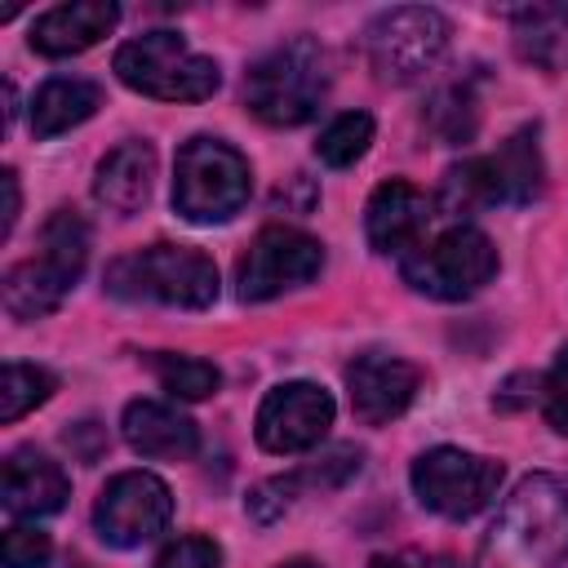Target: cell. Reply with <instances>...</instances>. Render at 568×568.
<instances>
[{
  "instance_id": "obj_18",
  "label": "cell",
  "mask_w": 568,
  "mask_h": 568,
  "mask_svg": "<svg viewBox=\"0 0 568 568\" xmlns=\"http://www.w3.org/2000/svg\"><path fill=\"white\" fill-rule=\"evenodd\" d=\"M359 470V448H328L324 457H315V462H306V466H297V470H288V475H280V479H266V484H257L253 488V497H248V515L257 519V524H271L275 515H284V506L297 497V493H328V488H342L351 475Z\"/></svg>"
},
{
  "instance_id": "obj_24",
  "label": "cell",
  "mask_w": 568,
  "mask_h": 568,
  "mask_svg": "<svg viewBox=\"0 0 568 568\" xmlns=\"http://www.w3.org/2000/svg\"><path fill=\"white\" fill-rule=\"evenodd\" d=\"M368 142H373V115L346 111V115H337V120L320 133L315 155H320L324 164H333V169H346V164H355V160L368 151Z\"/></svg>"
},
{
  "instance_id": "obj_11",
  "label": "cell",
  "mask_w": 568,
  "mask_h": 568,
  "mask_svg": "<svg viewBox=\"0 0 568 568\" xmlns=\"http://www.w3.org/2000/svg\"><path fill=\"white\" fill-rule=\"evenodd\" d=\"M320 266H324V248L315 235L297 226H266L235 266V293L240 302H271L288 288L311 284Z\"/></svg>"
},
{
  "instance_id": "obj_3",
  "label": "cell",
  "mask_w": 568,
  "mask_h": 568,
  "mask_svg": "<svg viewBox=\"0 0 568 568\" xmlns=\"http://www.w3.org/2000/svg\"><path fill=\"white\" fill-rule=\"evenodd\" d=\"M89 262V226L80 213L58 209L44 226H40V248L36 257L9 266L4 275V311L13 320H40L49 311L62 306V297L71 293V284L80 280Z\"/></svg>"
},
{
  "instance_id": "obj_10",
  "label": "cell",
  "mask_w": 568,
  "mask_h": 568,
  "mask_svg": "<svg viewBox=\"0 0 568 568\" xmlns=\"http://www.w3.org/2000/svg\"><path fill=\"white\" fill-rule=\"evenodd\" d=\"M501 488V462L462 453V448H430L413 462V493L426 510L444 519H470L484 510Z\"/></svg>"
},
{
  "instance_id": "obj_25",
  "label": "cell",
  "mask_w": 568,
  "mask_h": 568,
  "mask_svg": "<svg viewBox=\"0 0 568 568\" xmlns=\"http://www.w3.org/2000/svg\"><path fill=\"white\" fill-rule=\"evenodd\" d=\"M151 368H155V377H160V386L169 390V395H178V399H204V395H213L217 390V368L209 364V359H191V355H151Z\"/></svg>"
},
{
  "instance_id": "obj_21",
  "label": "cell",
  "mask_w": 568,
  "mask_h": 568,
  "mask_svg": "<svg viewBox=\"0 0 568 568\" xmlns=\"http://www.w3.org/2000/svg\"><path fill=\"white\" fill-rule=\"evenodd\" d=\"M98 106H102V89L93 80H80V75L44 80L31 98V133L36 138H58V133L84 124Z\"/></svg>"
},
{
  "instance_id": "obj_22",
  "label": "cell",
  "mask_w": 568,
  "mask_h": 568,
  "mask_svg": "<svg viewBox=\"0 0 568 568\" xmlns=\"http://www.w3.org/2000/svg\"><path fill=\"white\" fill-rule=\"evenodd\" d=\"M58 390V377L40 364H4V382H0V422H18L22 413L40 408L49 395Z\"/></svg>"
},
{
  "instance_id": "obj_17",
  "label": "cell",
  "mask_w": 568,
  "mask_h": 568,
  "mask_svg": "<svg viewBox=\"0 0 568 568\" xmlns=\"http://www.w3.org/2000/svg\"><path fill=\"white\" fill-rule=\"evenodd\" d=\"M124 444L142 457H164V462H191L200 453V430L191 417L160 399H133L120 417Z\"/></svg>"
},
{
  "instance_id": "obj_6",
  "label": "cell",
  "mask_w": 568,
  "mask_h": 568,
  "mask_svg": "<svg viewBox=\"0 0 568 568\" xmlns=\"http://www.w3.org/2000/svg\"><path fill=\"white\" fill-rule=\"evenodd\" d=\"M253 191V173L248 160L222 142V138H191L178 151L173 164V209L195 222V226H213V222H231Z\"/></svg>"
},
{
  "instance_id": "obj_4",
  "label": "cell",
  "mask_w": 568,
  "mask_h": 568,
  "mask_svg": "<svg viewBox=\"0 0 568 568\" xmlns=\"http://www.w3.org/2000/svg\"><path fill=\"white\" fill-rule=\"evenodd\" d=\"M541 173L546 169H541L537 129H519L493 155L453 164L439 186V209L453 217H466L493 204H528L541 191Z\"/></svg>"
},
{
  "instance_id": "obj_23",
  "label": "cell",
  "mask_w": 568,
  "mask_h": 568,
  "mask_svg": "<svg viewBox=\"0 0 568 568\" xmlns=\"http://www.w3.org/2000/svg\"><path fill=\"white\" fill-rule=\"evenodd\" d=\"M559 36H568V9H524L515 18V44H519V53L528 62L555 67Z\"/></svg>"
},
{
  "instance_id": "obj_14",
  "label": "cell",
  "mask_w": 568,
  "mask_h": 568,
  "mask_svg": "<svg viewBox=\"0 0 568 568\" xmlns=\"http://www.w3.org/2000/svg\"><path fill=\"white\" fill-rule=\"evenodd\" d=\"M417 386H422L417 364H408V359H399V355L368 351V355L351 359V368H346L351 413H355L364 426H382V422L399 417V413L413 404Z\"/></svg>"
},
{
  "instance_id": "obj_30",
  "label": "cell",
  "mask_w": 568,
  "mask_h": 568,
  "mask_svg": "<svg viewBox=\"0 0 568 568\" xmlns=\"http://www.w3.org/2000/svg\"><path fill=\"white\" fill-rule=\"evenodd\" d=\"M368 568H444L439 559H426L422 550H399V555H377Z\"/></svg>"
},
{
  "instance_id": "obj_29",
  "label": "cell",
  "mask_w": 568,
  "mask_h": 568,
  "mask_svg": "<svg viewBox=\"0 0 568 568\" xmlns=\"http://www.w3.org/2000/svg\"><path fill=\"white\" fill-rule=\"evenodd\" d=\"M541 413L559 435H568V346L555 355V364L541 382Z\"/></svg>"
},
{
  "instance_id": "obj_27",
  "label": "cell",
  "mask_w": 568,
  "mask_h": 568,
  "mask_svg": "<svg viewBox=\"0 0 568 568\" xmlns=\"http://www.w3.org/2000/svg\"><path fill=\"white\" fill-rule=\"evenodd\" d=\"M49 555H53V541L40 528H9L4 541H0L4 568H44Z\"/></svg>"
},
{
  "instance_id": "obj_7",
  "label": "cell",
  "mask_w": 568,
  "mask_h": 568,
  "mask_svg": "<svg viewBox=\"0 0 568 568\" xmlns=\"http://www.w3.org/2000/svg\"><path fill=\"white\" fill-rule=\"evenodd\" d=\"M115 75L160 102H204L217 93L222 71L213 58L195 53L178 31H146L115 49Z\"/></svg>"
},
{
  "instance_id": "obj_5",
  "label": "cell",
  "mask_w": 568,
  "mask_h": 568,
  "mask_svg": "<svg viewBox=\"0 0 568 568\" xmlns=\"http://www.w3.org/2000/svg\"><path fill=\"white\" fill-rule=\"evenodd\" d=\"M328 93V62L320 44L311 40H288L257 58L244 75V102L262 124L293 129L306 124Z\"/></svg>"
},
{
  "instance_id": "obj_28",
  "label": "cell",
  "mask_w": 568,
  "mask_h": 568,
  "mask_svg": "<svg viewBox=\"0 0 568 568\" xmlns=\"http://www.w3.org/2000/svg\"><path fill=\"white\" fill-rule=\"evenodd\" d=\"M155 568H222V550L209 537H178L160 550Z\"/></svg>"
},
{
  "instance_id": "obj_9",
  "label": "cell",
  "mask_w": 568,
  "mask_h": 568,
  "mask_svg": "<svg viewBox=\"0 0 568 568\" xmlns=\"http://www.w3.org/2000/svg\"><path fill=\"white\" fill-rule=\"evenodd\" d=\"M497 275V248L475 226H453L413 257H404V280L413 293H426L435 302H462L479 293Z\"/></svg>"
},
{
  "instance_id": "obj_2",
  "label": "cell",
  "mask_w": 568,
  "mask_h": 568,
  "mask_svg": "<svg viewBox=\"0 0 568 568\" xmlns=\"http://www.w3.org/2000/svg\"><path fill=\"white\" fill-rule=\"evenodd\" d=\"M106 293L120 302H155L178 311H204L217 302V266L186 244H151L106 266Z\"/></svg>"
},
{
  "instance_id": "obj_19",
  "label": "cell",
  "mask_w": 568,
  "mask_h": 568,
  "mask_svg": "<svg viewBox=\"0 0 568 568\" xmlns=\"http://www.w3.org/2000/svg\"><path fill=\"white\" fill-rule=\"evenodd\" d=\"M4 510L18 515V519H40V515H53L62 510L71 484H67V470L58 462H49L44 453L36 448H18L9 453L4 462Z\"/></svg>"
},
{
  "instance_id": "obj_20",
  "label": "cell",
  "mask_w": 568,
  "mask_h": 568,
  "mask_svg": "<svg viewBox=\"0 0 568 568\" xmlns=\"http://www.w3.org/2000/svg\"><path fill=\"white\" fill-rule=\"evenodd\" d=\"M151 178H155V151H151V142H124V146H115V151L98 164L93 200L106 204L111 213L129 217V213H138V209L146 204Z\"/></svg>"
},
{
  "instance_id": "obj_12",
  "label": "cell",
  "mask_w": 568,
  "mask_h": 568,
  "mask_svg": "<svg viewBox=\"0 0 568 568\" xmlns=\"http://www.w3.org/2000/svg\"><path fill=\"white\" fill-rule=\"evenodd\" d=\"M173 519V493L151 470H120L93 501V528L106 546H142Z\"/></svg>"
},
{
  "instance_id": "obj_32",
  "label": "cell",
  "mask_w": 568,
  "mask_h": 568,
  "mask_svg": "<svg viewBox=\"0 0 568 568\" xmlns=\"http://www.w3.org/2000/svg\"><path fill=\"white\" fill-rule=\"evenodd\" d=\"M280 568H320L315 559H288V564H280Z\"/></svg>"
},
{
  "instance_id": "obj_16",
  "label": "cell",
  "mask_w": 568,
  "mask_h": 568,
  "mask_svg": "<svg viewBox=\"0 0 568 568\" xmlns=\"http://www.w3.org/2000/svg\"><path fill=\"white\" fill-rule=\"evenodd\" d=\"M120 22V9L111 0H75V4H58L49 13L36 18L31 27V49L44 58H71L93 49L102 36H111V27Z\"/></svg>"
},
{
  "instance_id": "obj_31",
  "label": "cell",
  "mask_w": 568,
  "mask_h": 568,
  "mask_svg": "<svg viewBox=\"0 0 568 568\" xmlns=\"http://www.w3.org/2000/svg\"><path fill=\"white\" fill-rule=\"evenodd\" d=\"M4 226H0V235H13V222H18V209H22V195H18V173L13 169H4Z\"/></svg>"
},
{
  "instance_id": "obj_26",
  "label": "cell",
  "mask_w": 568,
  "mask_h": 568,
  "mask_svg": "<svg viewBox=\"0 0 568 568\" xmlns=\"http://www.w3.org/2000/svg\"><path fill=\"white\" fill-rule=\"evenodd\" d=\"M426 120H430V129H435L444 142H466V138L475 133V124H479V106H475L470 84H448V89H439L435 102H430V111H426Z\"/></svg>"
},
{
  "instance_id": "obj_8",
  "label": "cell",
  "mask_w": 568,
  "mask_h": 568,
  "mask_svg": "<svg viewBox=\"0 0 568 568\" xmlns=\"http://www.w3.org/2000/svg\"><path fill=\"white\" fill-rule=\"evenodd\" d=\"M448 49V18L426 4H399L368 22L364 53L382 84H413L435 71Z\"/></svg>"
},
{
  "instance_id": "obj_15",
  "label": "cell",
  "mask_w": 568,
  "mask_h": 568,
  "mask_svg": "<svg viewBox=\"0 0 568 568\" xmlns=\"http://www.w3.org/2000/svg\"><path fill=\"white\" fill-rule=\"evenodd\" d=\"M426 217H430V204L426 195L413 186V182H382L373 195H368V209H364V235L377 253H408L417 248L422 231H426Z\"/></svg>"
},
{
  "instance_id": "obj_1",
  "label": "cell",
  "mask_w": 568,
  "mask_h": 568,
  "mask_svg": "<svg viewBox=\"0 0 568 568\" xmlns=\"http://www.w3.org/2000/svg\"><path fill=\"white\" fill-rule=\"evenodd\" d=\"M568 559V484L528 475L488 524L475 568H559Z\"/></svg>"
},
{
  "instance_id": "obj_13",
  "label": "cell",
  "mask_w": 568,
  "mask_h": 568,
  "mask_svg": "<svg viewBox=\"0 0 568 568\" xmlns=\"http://www.w3.org/2000/svg\"><path fill=\"white\" fill-rule=\"evenodd\" d=\"M333 426V395L315 382H284L257 408V444L266 453H306Z\"/></svg>"
}]
</instances>
